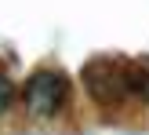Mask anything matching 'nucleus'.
Returning a JSON list of instances; mask_svg holds the SVG:
<instances>
[{
	"label": "nucleus",
	"mask_w": 149,
	"mask_h": 135,
	"mask_svg": "<svg viewBox=\"0 0 149 135\" xmlns=\"http://www.w3.org/2000/svg\"><path fill=\"white\" fill-rule=\"evenodd\" d=\"M69 106V77L62 70H36L22 88V110L36 121H51Z\"/></svg>",
	"instance_id": "obj_1"
},
{
	"label": "nucleus",
	"mask_w": 149,
	"mask_h": 135,
	"mask_svg": "<svg viewBox=\"0 0 149 135\" xmlns=\"http://www.w3.org/2000/svg\"><path fill=\"white\" fill-rule=\"evenodd\" d=\"M80 80H84L91 102L106 110H116L131 99V88H127V62H116V58H91L84 62L80 70Z\"/></svg>",
	"instance_id": "obj_2"
},
{
	"label": "nucleus",
	"mask_w": 149,
	"mask_h": 135,
	"mask_svg": "<svg viewBox=\"0 0 149 135\" xmlns=\"http://www.w3.org/2000/svg\"><path fill=\"white\" fill-rule=\"evenodd\" d=\"M127 88H131V99L149 106V66L146 62H127Z\"/></svg>",
	"instance_id": "obj_3"
},
{
	"label": "nucleus",
	"mask_w": 149,
	"mask_h": 135,
	"mask_svg": "<svg viewBox=\"0 0 149 135\" xmlns=\"http://www.w3.org/2000/svg\"><path fill=\"white\" fill-rule=\"evenodd\" d=\"M15 99H18V91H15V80L7 77V73H0V117H4L7 110L15 106Z\"/></svg>",
	"instance_id": "obj_4"
}]
</instances>
